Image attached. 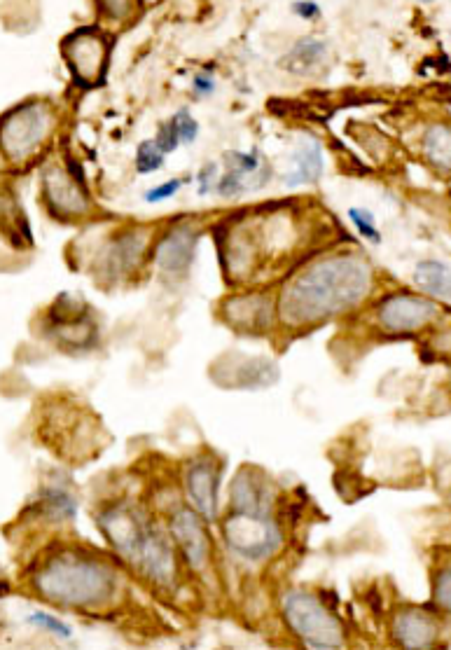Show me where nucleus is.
<instances>
[{
  "label": "nucleus",
  "instance_id": "nucleus-1",
  "mask_svg": "<svg viewBox=\"0 0 451 650\" xmlns=\"http://www.w3.org/2000/svg\"><path fill=\"white\" fill-rule=\"evenodd\" d=\"M372 272L367 262L353 255H339L316 262L295 276L279 300V316L288 325L323 321L356 307L370 290Z\"/></svg>",
  "mask_w": 451,
  "mask_h": 650
},
{
  "label": "nucleus",
  "instance_id": "nucleus-2",
  "mask_svg": "<svg viewBox=\"0 0 451 650\" xmlns=\"http://www.w3.org/2000/svg\"><path fill=\"white\" fill-rule=\"evenodd\" d=\"M31 585L40 599L71 611H103L120 594V573L108 559L82 548H64L45 557Z\"/></svg>",
  "mask_w": 451,
  "mask_h": 650
},
{
  "label": "nucleus",
  "instance_id": "nucleus-3",
  "mask_svg": "<svg viewBox=\"0 0 451 650\" xmlns=\"http://www.w3.org/2000/svg\"><path fill=\"white\" fill-rule=\"evenodd\" d=\"M281 618L309 650H342L346 627L318 594L295 587L281 597Z\"/></svg>",
  "mask_w": 451,
  "mask_h": 650
},
{
  "label": "nucleus",
  "instance_id": "nucleus-4",
  "mask_svg": "<svg viewBox=\"0 0 451 650\" xmlns=\"http://www.w3.org/2000/svg\"><path fill=\"white\" fill-rule=\"evenodd\" d=\"M220 531L232 555L251 564L267 562L283 548V531L274 517L230 513Z\"/></svg>",
  "mask_w": 451,
  "mask_h": 650
},
{
  "label": "nucleus",
  "instance_id": "nucleus-5",
  "mask_svg": "<svg viewBox=\"0 0 451 650\" xmlns=\"http://www.w3.org/2000/svg\"><path fill=\"white\" fill-rule=\"evenodd\" d=\"M54 113L45 103H24L0 122V148L12 162H24L50 136Z\"/></svg>",
  "mask_w": 451,
  "mask_h": 650
},
{
  "label": "nucleus",
  "instance_id": "nucleus-6",
  "mask_svg": "<svg viewBox=\"0 0 451 650\" xmlns=\"http://www.w3.org/2000/svg\"><path fill=\"white\" fill-rule=\"evenodd\" d=\"M103 538H106L110 548L115 550V555L124 559V562L134 566L138 555H141L143 541L148 536L150 520L143 515V510H138L131 503H115L101 510L96 517Z\"/></svg>",
  "mask_w": 451,
  "mask_h": 650
},
{
  "label": "nucleus",
  "instance_id": "nucleus-7",
  "mask_svg": "<svg viewBox=\"0 0 451 650\" xmlns=\"http://www.w3.org/2000/svg\"><path fill=\"white\" fill-rule=\"evenodd\" d=\"M169 536L173 548L187 564V569L194 573H204L208 569L213 557L211 536H208L206 522L192 508H178L171 515Z\"/></svg>",
  "mask_w": 451,
  "mask_h": 650
},
{
  "label": "nucleus",
  "instance_id": "nucleus-8",
  "mask_svg": "<svg viewBox=\"0 0 451 650\" xmlns=\"http://www.w3.org/2000/svg\"><path fill=\"white\" fill-rule=\"evenodd\" d=\"M64 54L80 87L101 85L108 68V45L96 29H78L64 40Z\"/></svg>",
  "mask_w": 451,
  "mask_h": 650
},
{
  "label": "nucleus",
  "instance_id": "nucleus-9",
  "mask_svg": "<svg viewBox=\"0 0 451 650\" xmlns=\"http://www.w3.org/2000/svg\"><path fill=\"white\" fill-rule=\"evenodd\" d=\"M391 636L400 650H433L442 639V615L423 606L398 608L391 620Z\"/></svg>",
  "mask_w": 451,
  "mask_h": 650
},
{
  "label": "nucleus",
  "instance_id": "nucleus-10",
  "mask_svg": "<svg viewBox=\"0 0 451 650\" xmlns=\"http://www.w3.org/2000/svg\"><path fill=\"white\" fill-rule=\"evenodd\" d=\"M134 569L152 585L164 587V590H173L178 583L176 548H173L169 534H164L155 524H150Z\"/></svg>",
  "mask_w": 451,
  "mask_h": 650
},
{
  "label": "nucleus",
  "instance_id": "nucleus-11",
  "mask_svg": "<svg viewBox=\"0 0 451 650\" xmlns=\"http://www.w3.org/2000/svg\"><path fill=\"white\" fill-rule=\"evenodd\" d=\"M220 463L211 456H201L187 466L185 492L192 503V510L206 524L218 520L220 513Z\"/></svg>",
  "mask_w": 451,
  "mask_h": 650
},
{
  "label": "nucleus",
  "instance_id": "nucleus-12",
  "mask_svg": "<svg viewBox=\"0 0 451 650\" xmlns=\"http://www.w3.org/2000/svg\"><path fill=\"white\" fill-rule=\"evenodd\" d=\"M232 513L274 517L276 487L267 473L260 468H241L230 487Z\"/></svg>",
  "mask_w": 451,
  "mask_h": 650
},
{
  "label": "nucleus",
  "instance_id": "nucleus-13",
  "mask_svg": "<svg viewBox=\"0 0 451 650\" xmlns=\"http://www.w3.org/2000/svg\"><path fill=\"white\" fill-rule=\"evenodd\" d=\"M377 314L381 328L388 330V333H414V330H421L423 325L433 321L440 314V307L428 297L400 293L381 300Z\"/></svg>",
  "mask_w": 451,
  "mask_h": 650
},
{
  "label": "nucleus",
  "instance_id": "nucleus-14",
  "mask_svg": "<svg viewBox=\"0 0 451 650\" xmlns=\"http://www.w3.org/2000/svg\"><path fill=\"white\" fill-rule=\"evenodd\" d=\"M194 248H197V232H194V227L183 225L166 234L157 248V262L162 267V272L176 276V279L185 276L192 265Z\"/></svg>",
  "mask_w": 451,
  "mask_h": 650
},
{
  "label": "nucleus",
  "instance_id": "nucleus-15",
  "mask_svg": "<svg viewBox=\"0 0 451 650\" xmlns=\"http://www.w3.org/2000/svg\"><path fill=\"white\" fill-rule=\"evenodd\" d=\"M45 197L61 216H82L89 209L82 185L59 169H50L45 174Z\"/></svg>",
  "mask_w": 451,
  "mask_h": 650
},
{
  "label": "nucleus",
  "instance_id": "nucleus-16",
  "mask_svg": "<svg viewBox=\"0 0 451 650\" xmlns=\"http://www.w3.org/2000/svg\"><path fill=\"white\" fill-rule=\"evenodd\" d=\"M227 318L234 325H239L241 330H260L267 328L269 321H272V307L265 297L260 295H246V297H234V300L227 302Z\"/></svg>",
  "mask_w": 451,
  "mask_h": 650
},
{
  "label": "nucleus",
  "instance_id": "nucleus-17",
  "mask_svg": "<svg viewBox=\"0 0 451 650\" xmlns=\"http://www.w3.org/2000/svg\"><path fill=\"white\" fill-rule=\"evenodd\" d=\"M325 57H328V50H325V43L318 38H302L293 50L288 52V57L281 61L283 66L288 68L290 73H311L316 66H321Z\"/></svg>",
  "mask_w": 451,
  "mask_h": 650
},
{
  "label": "nucleus",
  "instance_id": "nucleus-18",
  "mask_svg": "<svg viewBox=\"0 0 451 650\" xmlns=\"http://www.w3.org/2000/svg\"><path fill=\"white\" fill-rule=\"evenodd\" d=\"M414 281L423 293L437 297V300H449V267L437 260H423L416 265Z\"/></svg>",
  "mask_w": 451,
  "mask_h": 650
},
{
  "label": "nucleus",
  "instance_id": "nucleus-19",
  "mask_svg": "<svg viewBox=\"0 0 451 650\" xmlns=\"http://www.w3.org/2000/svg\"><path fill=\"white\" fill-rule=\"evenodd\" d=\"M323 174V152L321 145L314 138H309L307 143H302L297 148V164L295 171L288 176V185L300 183H316Z\"/></svg>",
  "mask_w": 451,
  "mask_h": 650
},
{
  "label": "nucleus",
  "instance_id": "nucleus-20",
  "mask_svg": "<svg viewBox=\"0 0 451 650\" xmlns=\"http://www.w3.org/2000/svg\"><path fill=\"white\" fill-rule=\"evenodd\" d=\"M449 129L444 124H437V127H430V131L423 138V150H426V157L430 159V164H435L437 169L447 171L451 164L449 157Z\"/></svg>",
  "mask_w": 451,
  "mask_h": 650
},
{
  "label": "nucleus",
  "instance_id": "nucleus-21",
  "mask_svg": "<svg viewBox=\"0 0 451 650\" xmlns=\"http://www.w3.org/2000/svg\"><path fill=\"white\" fill-rule=\"evenodd\" d=\"M433 604H435V611L440 615L449 613V606H451V569H449V564H442L440 569L433 573Z\"/></svg>",
  "mask_w": 451,
  "mask_h": 650
},
{
  "label": "nucleus",
  "instance_id": "nucleus-22",
  "mask_svg": "<svg viewBox=\"0 0 451 650\" xmlns=\"http://www.w3.org/2000/svg\"><path fill=\"white\" fill-rule=\"evenodd\" d=\"M29 622L33 627H38L40 632L59 636V639H71V636H73L71 625H68V622H64L61 618H57V615H52V613L36 611V613L29 615Z\"/></svg>",
  "mask_w": 451,
  "mask_h": 650
},
{
  "label": "nucleus",
  "instance_id": "nucleus-23",
  "mask_svg": "<svg viewBox=\"0 0 451 650\" xmlns=\"http://www.w3.org/2000/svg\"><path fill=\"white\" fill-rule=\"evenodd\" d=\"M225 162H227V171H237L241 176H251L255 171L260 169L262 159H260V150H253V152H237V150H230L225 155Z\"/></svg>",
  "mask_w": 451,
  "mask_h": 650
},
{
  "label": "nucleus",
  "instance_id": "nucleus-24",
  "mask_svg": "<svg viewBox=\"0 0 451 650\" xmlns=\"http://www.w3.org/2000/svg\"><path fill=\"white\" fill-rule=\"evenodd\" d=\"M164 164L162 150L157 148L155 141H143L136 150V169L138 174H152V171H159Z\"/></svg>",
  "mask_w": 451,
  "mask_h": 650
},
{
  "label": "nucleus",
  "instance_id": "nucleus-25",
  "mask_svg": "<svg viewBox=\"0 0 451 650\" xmlns=\"http://www.w3.org/2000/svg\"><path fill=\"white\" fill-rule=\"evenodd\" d=\"M349 218L353 227H356L360 237H365L367 241H372V244H381V232L377 230V225H374V216L370 211L365 209H351L349 211Z\"/></svg>",
  "mask_w": 451,
  "mask_h": 650
},
{
  "label": "nucleus",
  "instance_id": "nucleus-26",
  "mask_svg": "<svg viewBox=\"0 0 451 650\" xmlns=\"http://www.w3.org/2000/svg\"><path fill=\"white\" fill-rule=\"evenodd\" d=\"M171 122H173V127H176V134H178V141L180 143L190 145V143L197 141L199 124L192 117L190 110H178V113L171 117Z\"/></svg>",
  "mask_w": 451,
  "mask_h": 650
},
{
  "label": "nucleus",
  "instance_id": "nucleus-27",
  "mask_svg": "<svg viewBox=\"0 0 451 650\" xmlns=\"http://www.w3.org/2000/svg\"><path fill=\"white\" fill-rule=\"evenodd\" d=\"M183 183L185 181H180V178H171L169 183H162L157 185V188L145 192V202L157 204V202H164V199H171L180 188H183Z\"/></svg>",
  "mask_w": 451,
  "mask_h": 650
},
{
  "label": "nucleus",
  "instance_id": "nucleus-28",
  "mask_svg": "<svg viewBox=\"0 0 451 650\" xmlns=\"http://www.w3.org/2000/svg\"><path fill=\"white\" fill-rule=\"evenodd\" d=\"M178 134H176V127H173V122L169 120L166 124H162V127H159V134L155 138V145L159 150H162V155H169V152H173L178 148Z\"/></svg>",
  "mask_w": 451,
  "mask_h": 650
},
{
  "label": "nucleus",
  "instance_id": "nucleus-29",
  "mask_svg": "<svg viewBox=\"0 0 451 650\" xmlns=\"http://www.w3.org/2000/svg\"><path fill=\"white\" fill-rule=\"evenodd\" d=\"M215 176H218V164H208V167H204V169L199 171L197 181H199V195H201V197L208 195V192L213 190V181H215Z\"/></svg>",
  "mask_w": 451,
  "mask_h": 650
},
{
  "label": "nucleus",
  "instance_id": "nucleus-30",
  "mask_svg": "<svg viewBox=\"0 0 451 650\" xmlns=\"http://www.w3.org/2000/svg\"><path fill=\"white\" fill-rule=\"evenodd\" d=\"M194 89H197V94H201V96L213 94V89H215L213 75L211 73H199L197 78H194Z\"/></svg>",
  "mask_w": 451,
  "mask_h": 650
},
{
  "label": "nucleus",
  "instance_id": "nucleus-31",
  "mask_svg": "<svg viewBox=\"0 0 451 650\" xmlns=\"http://www.w3.org/2000/svg\"><path fill=\"white\" fill-rule=\"evenodd\" d=\"M293 10L304 19H316L318 15H321V8H318L316 3H295Z\"/></svg>",
  "mask_w": 451,
  "mask_h": 650
}]
</instances>
